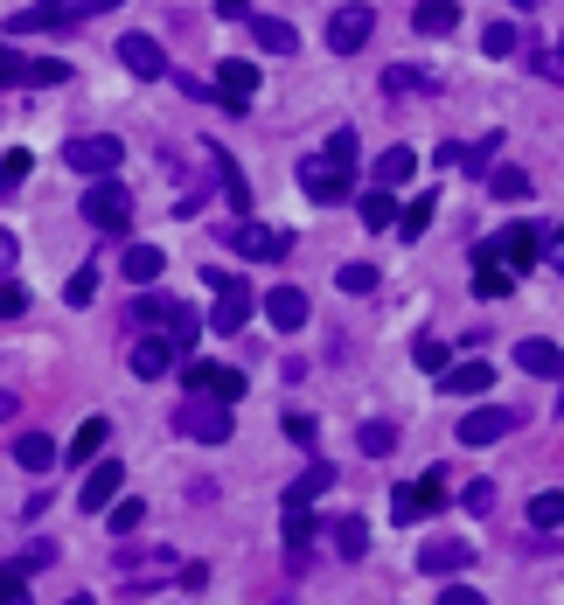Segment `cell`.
<instances>
[{
  "mask_svg": "<svg viewBox=\"0 0 564 605\" xmlns=\"http://www.w3.org/2000/svg\"><path fill=\"white\" fill-rule=\"evenodd\" d=\"M251 91H259V63H244V57L216 63V98L230 104V112H244V104H251Z\"/></svg>",
  "mask_w": 564,
  "mask_h": 605,
  "instance_id": "9a60e30c",
  "label": "cell"
},
{
  "mask_svg": "<svg viewBox=\"0 0 564 605\" xmlns=\"http://www.w3.org/2000/svg\"><path fill=\"white\" fill-rule=\"evenodd\" d=\"M161 313H168V300H133V306H125V321H140V327H161Z\"/></svg>",
  "mask_w": 564,
  "mask_h": 605,
  "instance_id": "7dc6e473",
  "label": "cell"
},
{
  "mask_svg": "<svg viewBox=\"0 0 564 605\" xmlns=\"http://www.w3.org/2000/svg\"><path fill=\"white\" fill-rule=\"evenodd\" d=\"M460 502H467V515H495V481H467V494H460Z\"/></svg>",
  "mask_w": 564,
  "mask_h": 605,
  "instance_id": "60d3db41",
  "label": "cell"
},
{
  "mask_svg": "<svg viewBox=\"0 0 564 605\" xmlns=\"http://www.w3.org/2000/svg\"><path fill=\"white\" fill-rule=\"evenodd\" d=\"M412 174H419V153L412 147H383L376 153V181H383V189H404Z\"/></svg>",
  "mask_w": 564,
  "mask_h": 605,
  "instance_id": "d4e9b609",
  "label": "cell"
},
{
  "mask_svg": "<svg viewBox=\"0 0 564 605\" xmlns=\"http://www.w3.org/2000/svg\"><path fill=\"white\" fill-rule=\"evenodd\" d=\"M14 466L49 473V466H57V438H42V432H21V438H14Z\"/></svg>",
  "mask_w": 564,
  "mask_h": 605,
  "instance_id": "484cf974",
  "label": "cell"
},
{
  "mask_svg": "<svg viewBox=\"0 0 564 605\" xmlns=\"http://www.w3.org/2000/svg\"><path fill=\"white\" fill-rule=\"evenodd\" d=\"M502 432H516V411H502V404H481L460 417V445H495Z\"/></svg>",
  "mask_w": 564,
  "mask_h": 605,
  "instance_id": "5bb4252c",
  "label": "cell"
},
{
  "mask_svg": "<svg viewBox=\"0 0 564 605\" xmlns=\"http://www.w3.org/2000/svg\"><path fill=\"white\" fill-rule=\"evenodd\" d=\"M446 502H453V473H446V466H425L412 487H397V494H391V522H404V530H412V522L440 515Z\"/></svg>",
  "mask_w": 564,
  "mask_h": 605,
  "instance_id": "6da1fadb",
  "label": "cell"
},
{
  "mask_svg": "<svg viewBox=\"0 0 564 605\" xmlns=\"http://www.w3.org/2000/svg\"><path fill=\"white\" fill-rule=\"evenodd\" d=\"M63 161H70L77 174H119L125 147H119L112 133H84V140H70V147H63Z\"/></svg>",
  "mask_w": 564,
  "mask_h": 605,
  "instance_id": "52a82bcc",
  "label": "cell"
},
{
  "mask_svg": "<svg viewBox=\"0 0 564 605\" xmlns=\"http://www.w3.org/2000/svg\"><path fill=\"white\" fill-rule=\"evenodd\" d=\"M432 202H440V195L404 202V209H397V230H404V236H425V230H432Z\"/></svg>",
  "mask_w": 564,
  "mask_h": 605,
  "instance_id": "8d00e7d4",
  "label": "cell"
},
{
  "mask_svg": "<svg viewBox=\"0 0 564 605\" xmlns=\"http://www.w3.org/2000/svg\"><path fill=\"white\" fill-rule=\"evenodd\" d=\"M481 57H516V29H508V21H489V36H481Z\"/></svg>",
  "mask_w": 564,
  "mask_h": 605,
  "instance_id": "f35d334b",
  "label": "cell"
},
{
  "mask_svg": "<svg viewBox=\"0 0 564 605\" xmlns=\"http://www.w3.org/2000/svg\"><path fill=\"white\" fill-rule=\"evenodd\" d=\"M412 29L419 36H453L460 29V0H419V8H412Z\"/></svg>",
  "mask_w": 564,
  "mask_h": 605,
  "instance_id": "44dd1931",
  "label": "cell"
},
{
  "mask_svg": "<svg viewBox=\"0 0 564 605\" xmlns=\"http://www.w3.org/2000/svg\"><path fill=\"white\" fill-rule=\"evenodd\" d=\"M530 522H536V530H564V487H544V494H536V502H530Z\"/></svg>",
  "mask_w": 564,
  "mask_h": 605,
  "instance_id": "836d02e7",
  "label": "cell"
},
{
  "mask_svg": "<svg viewBox=\"0 0 564 605\" xmlns=\"http://www.w3.org/2000/svg\"><path fill=\"white\" fill-rule=\"evenodd\" d=\"M440 605H481V592H474V585H460V577H453V585H440Z\"/></svg>",
  "mask_w": 564,
  "mask_h": 605,
  "instance_id": "f907efd6",
  "label": "cell"
},
{
  "mask_svg": "<svg viewBox=\"0 0 564 605\" xmlns=\"http://www.w3.org/2000/svg\"><path fill=\"white\" fill-rule=\"evenodd\" d=\"M536 70H544V77H557V84H564V42H557V49H544V57H536Z\"/></svg>",
  "mask_w": 564,
  "mask_h": 605,
  "instance_id": "db71d44e",
  "label": "cell"
},
{
  "mask_svg": "<svg viewBox=\"0 0 564 605\" xmlns=\"http://www.w3.org/2000/svg\"><path fill=\"white\" fill-rule=\"evenodd\" d=\"M21 313H29V285L0 279V321H21Z\"/></svg>",
  "mask_w": 564,
  "mask_h": 605,
  "instance_id": "b9f144b4",
  "label": "cell"
},
{
  "mask_svg": "<svg viewBox=\"0 0 564 605\" xmlns=\"http://www.w3.org/2000/svg\"><path fill=\"white\" fill-rule=\"evenodd\" d=\"M21 70H29V63H21L8 42H0V84H21Z\"/></svg>",
  "mask_w": 564,
  "mask_h": 605,
  "instance_id": "f5cc1de1",
  "label": "cell"
},
{
  "mask_svg": "<svg viewBox=\"0 0 564 605\" xmlns=\"http://www.w3.org/2000/svg\"><path fill=\"white\" fill-rule=\"evenodd\" d=\"M14 411H21V404L8 397V390H0V425H8V417H14Z\"/></svg>",
  "mask_w": 564,
  "mask_h": 605,
  "instance_id": "6f0895ef",
  "label": "cell"
},
{
  "mask_svg": "<svg viewBox=\"0 0 564 605\" xmlns=\"http://www.w3.org/2000/svg\"><path fill=\"white\" fill-rule=\"evenodd\" d=\"M544 251H551V265H557V272H564V230H557V236H551V244H544Z\"/></svg>",
  "mask_w": 564,
  "mask_h": 605,
  "instance_id": "9f6ffc18",
  "label": "cell"
},
{
  "mask_svg": "<svg viewBox=\"0 0 564 605\" xmlns=\"http://www.w3.org/2000/svg\"><path fill=\"white\" fill-rule=\"evenodd\" d=\"M335 285H342V293H376V265H342Z\"/></svg>",
  "mask_w": 564,
  "mask_h": 605,
  "instance_id": "f6af8a7d",
  "label": "cell"
},
{
  "mask_svg": "<svg viewBox=\"0 0 564 605\" xmlns=\"http://www.w3.org/2000/svg\"><path fill=\"white\" fill-rule=\"evenodd\" d=\"M412 355H419V370H432V376H440L446 362H453V349H446L440 334H419V341H412Z\"/></svg>",
  "mask_w": 564,
  "mask_h": 605,
  "instance_id": "d590c367",
  "label": "cell"
},
{
  "mask_svg": "<svg viewBox=\"0 0 564 605\" xmlns=\"http://www.w3.org/2000/svg\"><path fill=\"white\" fill-rule=\"evenodd\" d=\"M161 334H168L174 349L189 355V349H195V334H202V313H195V306H182V300H168V313H161Z\"/></svg>",
  "mask_w": 564,
  "mask_h": 605,
  "instance_id": "7402d4cb",
  "label": "cell"
},
{
  "mask_svg": "<svg viewBox=\"0 0 564 605\" xmlns=\"http://www.w3.org/2000/svg\"><path fill=\"white\" fill-rule=\"evenodd\" d=\"M335 557H349V564L370 557V522H363V515H342V522H335Z\"/></svg>",
  "mask_w": 564,
  "mask_h": 605,
  "instance_id": "f1b7e54d",
  "label": "cell"
},
{
  "mask_svg": "<svg viewBox=\"0 0 564 605\" xmlns=\"http://www.w3.org/2000/svg\"><path fill=\"white\" fill-rule=\"evenodd\" d=\"M202 279H210V293H216V306L202 313V321H210L216 334H238V327L251 321V285H244V279H230V272H216V265L202 272Z\"/></svg>",
  "mask_w": 564,
  "mask_h": 605,
  "instance_id": "3957f363",
  "label": "cell"
},
{
  "mask_svg": "<svg viewBox=\"0 0 564 605\" xmlns=\"http://www.w3.org/2000/svg\"><path fill=\"white\" fill-rule=\"evenodd\" d=\"M174 370H182V349H174L168 334L133 341V376H140V383H161V376H174Z\"/></svg>",
  "mask_w": 564,
  "mask_h": 605,
  "instance_id": "30bf717a",
  "label": "cell"
},
{
  "mask_svg": "<svg viewBox=\"0 0 564 605\" xmlns=\"http://www.w3.org/2000/svg\"><path fill=\"white\" fill-rule=\"evenodd\" d=\"M383 91H391V98H419V91H432V70H419V63H391V70H383Z\"/></svg>",
  "mask_w": 564,
  "mask_h": 605,
  "instance_id": "f546056e",
  "label": "cell"
},
{
  "mask_svg": "<svg viewBox=\"0 0 564 605\" xmlns=\"http://www.w3.org/2000/svg\"><path fill=\"white\" fill-rule=\"evenodd\" d=\"M195 445H223L230 438V404H216V397H202V404H189L182 417H174Z\"/></svg>",
  "mask_w": 564,
  "mask_h": 605,
  "instance_id": "8fae6325",
  "label": "cell"
},
{
  "mask_svg": "<svg viewBox=\"0 0 564 605\" xmlns=\"http://www.w3.org/2000/svg\"><path fill=\"white\" fill-rule=\"evenodd\" d=\"M84 14H105V0H36L8 21V36H42V29H63V21H84Z\"/></svg>",
  "mask_w": 564,
  "mask_h": 605,
  "instance_id": "277c9868",
  "label": "cell"
},
{
  "mask_svg": "<svg viewBox=\"0 0 564 605\" xmlns=\"http://www.w3.org/2000/svg\"><path fill=\"white\" fill-rule=\"evenodd\" d=\"M516 370L557 376V383H564V349H557V341H544V334H530V341H516Z\"/></svg>",
  "mask_w": 564,
  "mask_h": 605,
  "instance_id": "d6986e66",
  "label": "cell"
},
{
  "mask_svg": "<svg viewBox=\"0 0 564 605\" xmlns=\"http://www.w3.org/2000/svg\"><path fill=\"white\" fill-rule=\"evenodd\" d=\"M119 487H125V466H119V460L91 466L84 487H77V508H84V515H105V502H119Z\"/></svg>",
  "mask_w": 564,
  "mask_h": 605,
  "instance_id": "4fadbf2b",
  "label": "cell"
},
{
  "mask_svg": "<svg viewBox=\"0 0 564 605\" xmlns=\"http://www.w3.org/2000/svg\"><path fill=\"white\" fill-rule=\"evenodd\" d=\"M105 438H112V417H84L77 438H70V460H98V453H105Z\"/></svg>",
  "mask_w": 564,
  "mask_h": 605,
  "instance_id": "4dcf8cb0",
  "label": "cell"
},
{
  "mask_svg": "<svg viewBox=\"0 0 564 605\" xmlns=\"http://www.w3.org/2000/svg\"><path fill=\"white\" fill-rule=\"evenodd\" d=\"M460 564H467V543H446V536H440V543L419 549V571H432V577H440V571H460Z\"/></svg>",
  "mask_w": 564,
  "mask_h": 605,
  "instance_id": "1f68e13d",
  "label": "cell"
},
{
  "mask_svg": "<svg viewBox=\"0 0 564 605\" xmlns=\"http://www.w3.org/2000/svg\"><path fill=\"white\" fill-rule=\"evenodd\" d=\"M489 383H495V362H446V370H440L446 397H481Z\"/></svg>",
  "mask_w": 564,
  "mask_h": 605,
  "instance_id": "ac0fdd59",
  "label": "cell"
},
{
  "mask_svg": "<svg viewBox=\"0 0 564 605\" xmlns=\"http://www.w3.org/2000/svg\"><path fill=\"white\" fill-rule=\"evenodd\" d=\"M355 153H363V147H355V133H349V125H342V133H335V140H328V161H342V168H355Z\"/></svg>",
  "mask_w": 564,
  "mask_h": 605,
  "instance_id": "c3c4849f",
  "label": "cell"
},
{
  "mask_svg": "<svg viewBox=\"0 0 564 605\" xmlns=\"http://www.w3.org/2000/svg\"><path fill=\"white\" fill-rule=\"evenodd\" d=\"M328 487H335V466H306V473H300V481L286 487V508H306V502H321V494H328Z\"/></svg>",
  "mask_w": 564,
  "mask_h": 605,
  "instance_id": "4316f807",
  "label": "cell"
},
{
  "mask_svg": "<svg viewBox=\"0 0 564 605\" xmlns=\"http://www.w3.org/2000/svg\"><path fill=\"white\" fill-rule=\"evenodd\" d=\"M251 36H259V49H272V57H293L300 49L293 21H279V14H251Z\"/></svg>",
  "mask_w": 564,
  "mask_h": 605,
  "instance_id": "603a6c76",
  "label": "cell"
},
{
  "mask_svg": "<svg viewBox=\"0 0 564 605\" xmlns=\"http://www.w3.org/2000/svg\"><path fill=\"white\" fill-rule=\"evenodd\" d=\"M182 383L195 390V397H216V404L244 397V370H223V362H182Z\"/></svg>",
  "mask_w": 564,
  "mask_h": 605,
  "instance_id": "8992f818",
  "label": "cell"
},
{
  "mask_svg": "<svg viewBox=\"0 0 564 605\" xmlns=\"http://www.w3.org/2000/svg\"><path fill=\"white\" fill-rule=\"evenodd\" d=\"M355 445H363L370 460H391V453H397V425H383V417H370V425L355 432Z\"/></svg>",
  "mask_w": 564,
  "mask_h": 605,
  "instance_id": "d6a6232c",
  "label": "cell"
},
{
  "mask_svg": "<svg viewBox=\"0 0 564 605\" xmlns=\"http://www.w3.org/2000/svg\"><path fill=\"white\" fill-rule=\"evenodd\" d=\"M230 251H238V258H286V251H293V230H272V223H230Z\"/></svg>",
  "mask_w": 564,
  "mask_h": 605,
  "instance_id": "ba28073f",
  "label": "cell"
},
{
  "mask_svg": "<svg viewBox=\"0 0 564 605\" xmlns=\"http://www.w3.org/2000/svg\"><path fill=\"white\" fill-rule=\"evenodd\" d=\"M84 223L91 230H105V236H119L125 223H133V189L125 181H112V174H91V189H84Z\"/></svg>",
  "mask_w": 564,
  "mask_h": 605,
  "instance_id": "7a4b0ae2",
  "label": "cell"
},
{
  "mask_svg": "<svg viewBox=\"0 0 564 605\" xmlns=\"http://www.w3.org/2000/svg\"><path fill=\"white\" fill-rule=\"evenodd\" d=\"M119 265H125V279H133V285H153V279H161V265H168V258H161V244H133V251L119 258Z\"/></svg>",
  "mask_w": 564,
  "mask_h": 605,
  "instance_id": "83f0119b",
  "label": "cell"
},
{
  "mask_svg": "<svg viewBox=\"0 0 564 605\" xmlns=\"http://www.w3.org/2000/svg\"><path fill=\"white\" fill-rule=\"evenodd\" d=\"M265 313H272L279 334H300L306 327V293H300V285H279V293L265 300Z\"/></svg>",
  "mask_w": 564,
  "mask_h": 605,
  "instance_id": "ffe728a7",
  "label": "cell"
},
{
  "mask_svg": "<svg viewBox=\"0 0 564 605\" xmlns=\"http://www.w3.org/2000/svg\"><path fill=\"white\" fill-rule=\"evenodd\" d=\"M355 216H363V230H391L397 223V189H383V181H376V189L355 202Z\"/></svg>",
  "mask_w": 564,
  "mask_h": 605,
  "instance_id": "cb8c5ba5",
  "label": "cell"
},
{
  "mask_svg": "<svg viewBox=\"0 0 564 605\" xmlns=\"http://www.w3.org/2000/svg\"><path fill=\"white\" fill-rule=\"evenodd\" d=\"M119 63L133 70V77H147V84H161V77H168V57H161V42H153V36H119Z\"/></svg>",
  "mask_w": 564,
  "mask_h": 605,
  "instance_id": "2e32d148",
  "label": "cell"
},
{
  "mask_svg": "<svg viewBox=\"0 0 564 605\" xmlns=\"http://www.w3.org/2000/svg\"><path fill=\"white\" fill-rule=\"evenodd\" d=\"M29 598V571L21 564H0V605H21Z\"/></svg>",
  "mask_w": 564,
  "mask_h": 605,
  "instance_id": "ab89813d",
  "label": "cell"
},
{
  "mask_svg": "<svg viewBox=\"0 0 564 605\" xmlns=\"http://www.w3.org/2000/svg\"><path fill=\"white\" fill-rule=\"evenodd\" d=\"M489 189L495 195H530V174L523 168H489Z\"/></svg>",
  "mask_w": 564,
  "mask_h": 605,
  "instance_id": "7bdbcfd3",
  "label": "cell"
},
{
  "mask_svg": "<svg viewBox=\"0 0 564 605\" xmlns=\"http://www.w3.org/2000/svg\"><path fill=\"white\" fill-rule=\"evenodd\" d=\"M21 84H70V63H57V57H42V63H29V70H21Z\"/></svg>",
  "mask_w": 564,
  "mask_h": 605,
  "instance_id": "74e56055",
  "label": "cell"
},
{
  "mask_svg": "<svg viewBox=\"0 0 564 605\" xmlns=\"http://www.w3.org/2000/svg\"><path fill=\"white\" fill-rule=\"evenodd\" d=\"M370 36H376V14L363 8V0H349V8L328 14V49H335V57H355Z\"/></svg>",
  "mask_w": 564,
  "mask_h": 605,
  "instance_id": "5b68a950",
  "label": "cell"
},
{
  "mask_svg": "<svg viewBox=\"0 0 564 605\" xmlns=\"http://www.w3.org/2000/svg\"><path fill=\"white\" fill-rule=\"evenodd\" d=\"M516 293V272L495 265V244H481L474 251V300H508Z\"/></svg>",
  "mask_w": 564,
  "mask_h": 605,
  "instance_id": "e0dca14e",
  "label": "cell"
},
{
  "mask_svg": "<svg viewBox=\"0 0 564 605\" xmlns=\"http://www.w3.org/2000/svg\"><path fill=\"white\" fill-rule=\"evenodd\" d=\"M63 300H70V306H91V300H98V272H91V265H84V272H70Z\"/></svg>",
  "mask_w": 564,
  "mask_h": 605,
  "instance_id": "ee69618b",
  "label": "cell"
},
{
  "mask_svg": "<svg viewBox=\"0 0 564 605\" xmlns=\"http://www.w3.org/2000/svg\"><path fill=\"white\" fill-rule=\"evenodd\" d=\"M306 536H314V515H306V508H286V543L306 549Z\"/></svg>",
  "mask_w": 564,
  "mask_h": 605,
  "instance_id": "bcb514c9",
  "label": "cell"
},
{
  "mask_svg": "<svg viewBox=\"0 0 564 605\" xmlns=\"http://www.w3.org/2000/svg\"><path fill=\"white\" fill-rule=\"evenodd\" d=\"M286 438H293V445H314V438H321V425H314L306 411H293V417H286Z\"/></svg>",
  "mask_w": 564,
  "mask_h": 605,
  "instance_id": "681fc988",
  "label": "cell"
},
{
  "mask_svg": "<svg viewBox=\"0 0 564 605\" xmlns=\"http://www.w3.org/2000/svg\"><path fill=\"white\" fill-rule=\"evenodd\" d=\"M14 251H21V244H14V230H0V279L14 272Z\"/></svg>",
  "mask_w": 564,
  "mask_h": 605,
  "instance_id": "11a10c76",
  "label": "cell"
},
{
  "mask_svg": "<svg viewBox=\"0 0 564 605\" xmlns=\"http://www.w3.org/2000/svg\"><path fill=\"white\" fill-rule=\"evenodd\" d=\"M140 522H147L140 502H119V508H112V530H140Z\"/></svg>",
  "mask_w": 564,
  "mask_h": 605,
  "instance_id": "816d5d0a",
  "label": "cell"
},
{
  "mask_svg": "<svg viewBox=\"0 0 564 605\" xmlns=\"http://www.w3.org/2000/svg\"><path fill=\"white\" fill-rule=\"evenodd\" d=\"M216 174H223V189H230V209L244 216V209H251V189H244V174H238V161H230L223 147H216Z\"/></svg>",
  "mask_w": 564,
  "mask_h": 605,
  "instance_id": "e575fe53",
  "label": "cell"
},
{
  "mask_svg": "<svg viewBox=\"0 0 564 605\" xmlns=\"http://www.w3.org/2000/svg\"><path fill=\"white\" fill-rule=\"evenodd\" d=\"M300 189L314 202H349V168L328 161V153H314V161H300Z\"/></svg>",
  "mask_w": 564,
  "mask_h": 605,
  "instance_id": "9c48e42d",
  "label": "cell"
},
{
  "mask_svg": "<svg viewBox=\"0 0 564 605\" xmlns=\"http://www.w3.org/2000/svg\"><path fill=\"white\" fill-rule=\"evenodd\" d=\"M495 258L508 272H523V265H536V258H544V230L536 223H508L502 236H495Z\"/></svg>",
  "mask_w": 564,
  "mask_h": 605,
  "instance_id": "7c38bea8",
  "label": "cell"
}]
</instances>
